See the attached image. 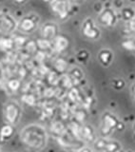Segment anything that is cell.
Instances as JSON below:
<instances>
[{"label": "cell", "mask_w": 135, "mask_h": 152, "mask_svg": "<svg viewBox=\"0 0 135 152\" xmlns=\"http://www.w3.org/2000/svg\"><path fill=\"white\" fill-rule=\"evenodd\" d=\"M93 147L100 152H120L122 145L116 140H109L108 138H99L93 142Z\"/></svg>", "instance_id": "8992f818"}, {"label": "cell", "mask_w": 135, "mask_h": 152, "mask_svg": "<svg viewBox=\"0 0 135 152\" xmlns=\"http://www.w3.org/2000/svg\"><path fill=\"white\" fill-rule=\"evenodd\" d=\"M114 58L113 52L109 49H102L98 52V60L103 66H109Z\"/></svg>", "instance_id": "4fadbf2b"}, {"label": "cell", "mask_w": 135, "mask_h": 152, "mask_svg": "<svg viewBox=\"0 0 135 152\" xmlns=\"http://www.w3.org/2000/svg\"><path fill=\"white\" fill-rule=\"evenodd\" d=\"M66 66H67V64H66V62L63 60V59H58L56 61V63H55V66H56V69H58L59 71L61 70H65L66 69Z\"/></svg>", "instance_id": "484cf974"}, {"label": "cell", "mask_w": 135, "mask_h": 152, "mask_svg": "<svg viewBox=\"0 0 135 152\" xmlns=\"http://www.w3.org/2000/svg\"><path fill=\"white\" fill-rule=\"evenodd\" d=\"M14 133V127L12 125H9V124H6L4 125L1 129H0V141L1 142H5L8 141L9 139H11Z\"/></svg>", "instance_id": "9a60e30c"}, {"label": "cell", "mask_w": 135, "mask_h": 152, "mask_svg": "<svg viewBox=\"0 0 135 152\" xmlns=\"http://www.w3.org/2000/svg\"><path fill=\"white\" fill-rule=\"evenodd\" d=\"M36 47L37 49L40 50V51L43 52H45L47 50H52V42L41 38V39L36 41Z\"/></svg>", "instance_id": "e0dca14e"}, {"label": "cell", "mask_w": 135, "mask_h": 152, "mask_svg": "<svg viewBox=\"0 0 135 152\" xmlns=\"http://www.w3.org/2000/svg\"><path fill=\"white\" fill-rule=\"evenodd\" d=\"M121 45L126 50L135 51V40L133 38H127L121 43Z\"/></svg>", "instance_id": "d6986e66"}, {"label": "cell", "mask_w": 135, "mask_h": 152, "mask_svg": "<svg viewBox=\"0 0 135 152\" xmlns=\"http://www.w3.org/2000/svg\"><path fill=\"white\" fill-rule=\"evenodd\" d=\"M126 28H127L128 32L134 33L135 34V17L133 19H131V20H129L128 22H127Z\"/></svg>", "instance_id": "cb8c5ba5"}, {"label": "cell", "mask_w": 135, "mask_h": 152, "mask_svg": "<svg viewBox=\"0 0 135 152\" xmlns=\"http://www.w3.org/2000/svg\"><path fill=\"white\" fill-rule=\"evenodd\" d=\"M70 75L72 76V79H74V80H79L83 77V73H82L81 69H77V68L72 69V71L70 72Z\"/></svg>", "instance_id": "d4e9b609"}, {"label": "cell", "mask_w": 135, "mask_h": 152, "mask_svg": "<svg viewBox=\"0 0 135 152\" xmlns=\"http://www.w3.org/2000/svg\"><path fill=\"white\" fill-rule=\"evenodd\" d=\"M127 152H134V151H132V150H128V151H127Z\"/></svg>", "instance_id": "d590c367"}, {"label": "cell", "mask_w": 135, "mask_h": 152, "mask_svg": "<svg viewBox=\"0 0 135 152\" xmlns=\"http://www.w3.org/2000/svg\"><path fill=\"white\" fill-rule=\"evenodd\" d=\"M131 90V96H132V99H133V101H134V103H135V83L132 84Z\"/></svg>", "instance_id": "4316f807"}, {"label": "cell", "mask_w": 135, "mask_h": 152, "mask_svg": "<svg viewBox=\"0 0 135 152\" xmlns=\"http://www.w3.org/2000/svg\"><path fill=\"white\" fill-rule=\"evenodd\" d=\"M18 22L12 14L8 12L0 13V32L3 35H11L17 30Z\"/></svg>", "instance_id": "ba28073f"}, {"label": "cell", "mask_w": 135, "mask_h": 152, "mask_svg": "<svg viewBox=\"0 0 135 152\" xmlns=\"http://www.w3.org/2000/svg\"><path fill=\"white\" fill-rule=\"evenodd\" d=\"M1 74H2V69H1V68H0V77H1Z\"/></svg>", "instance_id": "d6a6232c"}, {"label": "cell", "mask_w": 135, "mask_h": 152, "mask_svg": "<svg viewBox=\"0 0 135 152\" xmlns=\"http://www.w3.org/2000/svg\"><path fill=\"white\" fill-rule=\"evenodd\" d=\"M133 133H134V139H135V122L133 124Z\"/></svg>", "instance_id": "1f68e13d"}, {"label": "cell", "mask_w": 135, "mask_h": 152, "mask_svg": "<svg viewBox=\"0 0 135 152\" xmlns=\"http://www.w3.org/2000/svg\"><path fill=\"white\" fill-rule=\"evenodd\" d=\"M120 15L124 21L128 22L135 17V10L131 7H125L120 12Z\"/></svg>", "instance_id": "2e32d148"}, {"label": "cell", "mask_w": 135, "mask_h": 152, "mask_svg": "<svg viewBox=\"0 0 135 152\" xmlns=\"http://www.w3.org/2000/svg\"><path fill=\"white\" fill-rule=\"evenodd\" d=\"M125 85L126 84H125V81L123 79H114L112 81V87L117 90L123 89Z\"/></svg>", "instance_id": "603a6c76"}, {"label": "cell", "mask_w": 135, "mask_h": 152, "mask_svg": "<svg viewBox=\"0 0 135 152\" xmlns=\"http://www.w3.org/2000/svg\"><path fill=\"white\" fill-rule=\"evenodd\" d=\"M70 1L71 4H73V5H79L81 3H83L84 0H70Z\"/></svg>", "instance_id": "f1b7e54d"}, {"label": "cell", "mask_w": 135, "mask_h": 152, "mask_svg": "<svg viewBox=\"0 0 135 152\" xmlns=\"http://www.w3.org/2000/svg\"><path fill=\"white\" fill-rule=\"evenodd\" d=\"M52 50H54L57 53L65 51L69 47V39L63 34H59L54 40H52Z\"/></svg>", "instance_id": "7c38bea8"}, {"label": "cell", "mask_w": 135, "mask_h": 152, "mask_svg": "<svg viewBox=\"0 0 135 152\" xmlns=\"http://www.w3.org/2000/svg\"><path fill=\"white\" fill-rule=\"evenodd\" d=\"M119 16L112 8H103L98 14V21L101 25L108 28H112L118 23Z\"/></svg>", "instance_id": "9c48e42d"}, {"label": "cell", "mask_w": 135, "mask_h": 152, "mask_svg": "<svg viewBox=\"0 0 135 152\" xmlns=\"http://www.w3.org/2000/svg\"><path fill=\"white\" fill-rule=\"evenodd\" d=\"M51 130H54V133L58 135H63L65 133V126L62 123L59 122H56L54 124V126H51Z\"/></svg>", "instance_id": "44dd1931"}, {"label": "cell", "mask_w": 135, "mask_h": 152, "mask_svg": "<svg viewBox=\"0 0 135 152\" xmlns=\"http://www.w3.org/2000/svg\"><path fill=\"white\" fill-rule=\"evenodd\" d=\"M76 58L81 63H86L90 59V52L87 50H80L76 53Z\"/></svg>", "instance_id": "ffe728a7"}, {"label": "cell", "mask_w": 135, "mask_h": 152, "mask_svg": "<svg viewBox=\"0 0 135 152\" xmlns=\"http://www.w3.org/2000/svg\"><path fill=\"white\" fill-rule=\"evenodd\" d=\"M21 140L28 146L41 150L47 144V131L44 127L38 125L28 126L21 131Z\"/></svg>", "instance_id": "6da1fadb"}, {"label": "cell", "mask_w": 135, "mask_h": 152, "mask_svg": "<svg viewBox=\"0 0 135 152\" xmlns=\"http://www.w3.org/2000/svg\"><path fill=\"white\" fill-rule=\"evenodd\" d=\"M79 139L87 142H94L96 140V135L93 127L90 125H84L80 126Z\"/></svg>", "instance_id": "8fae6325"}, {"label": "cell", "mask_w": 135, "mask_h": 152, "mask_svg": "<svg viewBox=\"0 0 135 152\" xmlns=\"http://www.w3.org/2000/svg\"><path fill=\"white\" fill-rule=\"evenodd\" d=\"M43 1H45V2H51V0H43Z\"/></svg>", "instance_id": "836d02e7"}, {"label": "cell", "mask_w": 135, "mask_h": 152, "mask_svg": "<svg viewBox=\"0 0 135 152\" xmlns=\"http://www.w3.org/2000/svg\"><path fill=\"white\" fill-rule=\"evenodd\" d=\"M70 0H51L50 6L52 13L57 18H59L60 20H65L70 16Z\"/></svg>", "instance_id": "5b68a950"}, {"label": "cell", "mask_w": 135, "mask_h": 152, "mask_svg": "<svg viewBox=\"0 0 135 152\" xmlns=\"http://www.w3.org/2000/svg\"><path fill=\"white\" fill-rule=\"evenodd\" d=\"M0 152H1V150H0Z\"/></svg>", "instance_id": "74e56055"}, {"label": "cell", "mask_w": 135, "mask_h": 152, "mask_svg": "<svg viewBox=\"0 0 135 152\" xmlns=\"http://www.w3.org/2000/svg\"><path fill=\"white\" fill-rule=\"evenodd\" d=\"M120 121L118 118L109 111H106L103 113L101 118V126H100V134L103 138H108L110 136L113 130L116 129L118 123Z\"/></svg>", "instance_id": "3957f363"}, {"label": "cell", "mask_w": 135, "mask_h": 152, "mask_svg": "<svg viewBox=\"0 0 135 152\" xmlns=\"http://www.w3.org/2000/svg\"><path fill=\"white\" fill-rule=\"evenodd\" d=\"M15 42L13 37L10 35H3L0 37V50L4 52H11L15 48Z\"/></svg>", "instance_id": "5bb4252c"}, {"label": "cell", "mask_w": 135, "mask_h": 152, "mask_svg": "<svg viewBox=\"0 0 135 152\" xmlns=\"http://www.w3.org/2000/svg\"><path fill=\"white\" fill-rule=\"evenodd\" d=\"M79 152H94V151H92L90 148H89V147H84V148H81Z\"/></svg>", "instance_id": "f546056e"}, {"label": "cell", "mask_w": 135, "mask_h": 152, "mask_svg": "<svg viewBox=\"0 0 135 152\" xmlns=\"http://www.w3.org/2000/svg\"><path fill=\"white\" fill-rule=\"evenodd\" d=\"M21 107L19 104L14 101H9L4 107V118L7 124L12 126H15L20 121L21 118Z\"/></svg>", "instance_id": "277c9868"}, {"label": "cell", "mask_w": 135, "mask_h": 152, "mask_svg": "<svg viewBox=\"0 0 135 152\" xmlns=\"http://www.w3.org/2000/svg\"><path fill=\"white\" fill-rule=\"evenodd\" d=\"M13 1L18 3V4H24V3H26L28 0H13Z\"/></svg>", "instance_id": "4dcf8cb0"}, {"label": "cell", "mask_w": 135, "mask_h": 152, "mask_svg": "<svg viewBox=\"0 0 135 152\" xmlns=\"http://www.w3.org/2000/svg\"><path fill=\"white\" fill-rule=\"evenodd\" d=\"M6 86H7L10 90H12V92H15L19 88H20L21 82H20V80H19V79L12 78V79L8 80V82L6 83Z\"/></svg>", "instance_id": "ac0fdd59"}, {"label": "cell", "mask_w": 135, "mask_h": 152, "mask_svg": "<svg viewBox=\"0 0 135 152\" xmlns=\"http://www.w3.org/2000/svg\"><path fill=\"white\" fill-rule=\"evenodd\" d=\"M125 128V125L122 123V122H119L118 123V126H117V127H116V129L117 130H123Z\"/></svg>", "instance_id": "83f0119b"}, {"label": "cell", "mask_w": 135, "mask_h": 152, "mask_svg": "<svg viewBox=\"0 0 135 152\" xmlns=\"http://www.w3.org/2000/svg\"><path fill=\"white\" fill-rule=\"evenodd\" d=\"M81 31L87 39L90 40H97L101 36V31L97 27L94 20L90 17H86L82 23Z\"/></svg>", "instance_id": "52a82bcc"}, {"label": "cell", "mask_w": 135, "mask_h": 152, "mask_svg": "<svg viewBox=\"0 0 135 152\" xmlns=\"http://www.w3.org/2000/svg\"><path fill=\"white\" fill-rule=\"evenodd\" d=\"M59 34V27L55 22H47L41 27V37L43 39L52 41Z\"/></svg>", "instance_id": "30bf717a"}, {"label": "cell", "mask_w": 135, "mask_h": 152, "mask_svg": "<svg viewBox=\"0 0 135 152\" xmlns=\"http://www.w3.org/2000/svg\"><path fill=\"white\" fill-rule=\"evenodd\" d=\"M3 1V0H0V2H2Z\"/></svg>", "instance_id": "8d00e7d4"}, {"label": "cell", "mask_w": 135, "mask_h": 152, "mask_svg": "<svg viewBox=\"0 0 135 152\" xmlns=\"http://www.w3.org/2000/svg\"><path fill=\"white\" fill-rule=\"evenodd\" d=\"M22 101L25 104H29V106H33L36 103V99L34 97V95L32 94H25L22 98Z\"/></svg>", "instance_id": "7402d4cb"}, {"label": "cell", "mask_w": 135, "mask_h": 152, "mask_svg": "<svg viewBox=\"0 0 135 152\" xmlns=\"http://www.w3.org/2000/svg\"><path fill=\"white\" fill-rule=\"evenodd\" d=\"M40 16L35 13H29L24 15L17 24V30L21 33L34 32L40 24Z\"/></svg>", "instance_id": "7a4b0ae2"}, {"label": "cell", "mask_w": 135, "mask_h": 152, "mask_svg": "<svg viewBox=\"0 0 135 152\" xmlns=\"http://www.w3.org/2000/svg\"><path fill=\"white\" fill-rule=\"evenodd\" d=\"M131 2H135V0H129Z\"/></svg>", "instance_id": "e575fe53"}]
</instances>
